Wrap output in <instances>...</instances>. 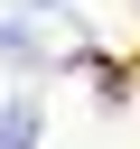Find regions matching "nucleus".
Returning a JSON list of instances; mask_svg holds the SVG:
<instances>
[{"instance_id":"obj_1","label":"nucleus","mask_w":140,"mask_h":149,"mask_svg":"<svg viewBox=\"0 0 140 149\" xmlns=\"http://www.w3.org/2000/svg\"><path fill=\"white\" fill-rule=\"evenodd\" d=\"M0 56H84V28L56 0H0Z\"/></svg>"},{"instance_id":"obj_2","label":"nucleus","mask_w":140,"mask_h":149,"mask_svg":"<svg viewBox=\"0 0 140 149\" xmlns=\"http://www.w3.org/2000/svg\"><path fill=\"white\" fill-rule=\"evenodd\" d=\"M0 149H37V112L28 102H0Z\"/></svg>"}]
</instances>
